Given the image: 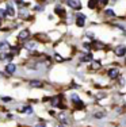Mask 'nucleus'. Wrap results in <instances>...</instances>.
Segmentation results:
<instances>
[{"mask_svg": "<svg viewBox=\"0 0 126 127\" xmlns=\"http://www.w3.org/2000/svg\"><path fill=\"white\" fill-rule=\"evenodd\" d=\"M67 4L73 10H80L82 8V1L80 0H67Z\"/></svg>", "mask_w": 126, "mask_h": 127, "instance_id": "obj_1", "label": "nucleus"}, {"mask_svg": "<svg viewBox=\"0 0 126 127\" xmlns=\"http://www.w3.org/2000/svg\"><path fill=\"white\" fill-rule=\"evenodd\" d=\"M72 101H73V104H75V107L77 108V110H82V108L84 107V104H83V101L79 99V96L77 95H72Z\"/></svg>", "mask_w": 126, "mask_h": 127, "instance_id": "obj_2", "label": "nucleus"}, {"mask_svg": "<svg viewBox=\"0 0 126 127\" xmlns=\"http://www.w3.org/2000/svg\"><path fill=\"white\" fill-rule=\"evenodd\" d=\"M114 51H115V54L118 57H124L126 54V46L125 45H119V46H117L115 49H114Z\"/></svg>", "mask_w": 126, "mask_h": 127, "instance_id": "obj_3", "label": "nucleus"}, {"mask_svg": "<svg viewBox=\"0 0 126 127\" xmlns=\"http://www.w3.org/2000/svg\"><path fill=\"white\" fill-rule=\"evenodd\" d=\"M109 77L110 78H118L119 77V70L117 68H111L109 70Z\"/></svg>", "mask_w": 126, "mask_h": 127, "instance_id": "obj_4", "label": "nucleus"}, {"mask_svg": "<svg viewBox=\"0 0 126 127\" xmlns=\"http://www.w3.org/2000/svg\"><path fill=\"white\" fill-rule=\"evenodd\" d=\"M84 22H85V15L79 14V15H77V19H76V25L79 26V27H83L84 26Z\"/></svg>", "mask_w": 126, "mask_h": 127, "instance_id": "obj_5", "label": "nucleus"}, {"mask_svg": "<svg viewBox=\"0 0 126 127\" xmlns=\"http://www.w3.org/2000/svg\"><path fill=\"white\" fill-rule=\"evenodd\" d=\"M30 37V32L29 30H23V31L19 32V39H22V41H25V39H27Z\"/></svg>", "mask_w": 126, "mask_h": 127, "instance_id": "obj_6", "label": "nucleus"}, {"mask_svg": "<svg viewBox=\"0 0 126 127\" xmlns=\"http://www.w3.org/2000/svg\"><path fill=\"white\" fill-rule=\"evenodd\" d=\"M15 70H16V66H15L14 64H8V65L5 66V72H7V73H11V74H12Z\"/></svg>", "mask_w": 126, "mask_h": 127, "instance_id": "obj_7", "label": "nucleus"}, {"mask_svg": "<svg viewBox=\"0 0 126 127\" xmlns=\"http://www.w3.org/2000/svg\"><path fill=\"white\" fill-rule=\"evenodd\" d=\"M54 12L57 15H60V16H65V10L62 7H60V5H57V7L54 8Z\"/></svg>", "mask_w": 126, "mask_h": 127, "instance_id": "obj_8", "label": "nucleus"}, {"mask_svg": "<svg viewBox=\"0 0 126 127\" xmlns=\"http://www.w3.org/2000/svg\"><path fill=\"white\" fill-rule=\"evenodd\" d=\"M42 85H43V84H42L41 81H37V80L30 81V87H33V88H41Z\"/></svg>", "mask_w": 126, "mask_h": 127, "instance_id": "obj_9", "label": "nucleus"}, {"mask_svg": "<svg viewBox=\"0 0 126 127\" xmlns=\"http://www.w3.org/2000/svg\"><path fill=\"white\" fill-rule=\"evenodd\" d=\"M19 111L23 114H33V108L30 107V105H25V107H22Z\"/></svg>", "mask_w": 126, "mask_h": 127, "instance_id": "obj_10", "label": "nucleus"}, {"mask_svg": "<svg viewBox=\"0 0 126 127\" xmlns=\"http://www.w3.org/2000/svg\"><path fill=\"white\" fill-rule=\"evenodd\" d=\"M80 60H82V62H89L92 61V56L91 54H83V57Z\"/></svg>", "mask_w": 126, "mask_h": 127, "instance_id": "obj_11", "label": "nucleus"}, {"mask_svg": "<svg viewBox=\"0 0 126 127\" xmlns=\"http://www.w3.org/2000/svg\"><path fill=\"white\" fill-rule=\"evenodd\" d=\"M60 101H61L60 96H56V97H53V99H52V104L54 105V107H60Z\"/></svg>", "mask_w": 126, "mask_h": 127, "instance_id": "obj_12", "label": "nucleus"}, {"mask_svg": "<svg viewBox=\"0 0 126 127\" xmlns=\"http://www.w3.org/2000/svg\"><path fill=\"white\" fill-rule=\"evenodd\" d=\"M25 47H26V49H29V50H34L35 47H37V43H35V42H29V43L25 45Z\"/></svg>", "mask_w": 126, "mask_h": 127, "instance_id": "obj_13", "label": "nucleus"}, {"mask_svg": "<svg viewBox=\"0 0 126 127\" xmlns=\"http://www.w3.org/2000/svg\"><path fill=\"white\" fill-rule=\"evenodd\" d=\"M7 15H11V16H14V15H15V10H14V7L11 4L7 5Z\"/></svg>", "mask_w": 126, "mask_h": 127, "instance_id": "obj_14", "label": "nucleus"}, {"mask_svg": "<svg viewBox=\"0 0 126 127\" xmlns=\"http://www.w3.org/2000/svg\"><path fill=\"white\" fill-rule=\"evenodd\" d=\"M95 7H96V0H89L88 1V8H92V10H94Z\"/></svg>", "mask_w": 126, "mask_h": 127, "instance_id": "obj_15", "label": "nucleus"}, {"mask_svg": "<svg viewBox=\"0 0 126 127\" xmlns=\"http://www.w3.org/2000/svg\"><path fill=\"white\" fill-rule=\"evenodd\" d=\"M106 15H109V16H114L115 12H114L113 10H106Z\"/></svg>", "mask_w": 126, "mask_h": 127, "instance_id": "obj_16", "label": "nucleus"}, {"mask_svg": "<svg viewBox=\"0 0 126 127\" xmlns=\"http://www.w3.org/2000/svg\"><path fill=\"white\" fill-rule=\"evenodd\" d=\"M104 115H106V112H98V114H94L95 118H103Z\"/></svg>", "mask_w": 126, "mask_h": 127, "instance_id": "obj_17", "label": "nucleus"}, {"mask_svg": "<svg viewBox=\"0 0 126 127\" xmlns=\"http://www.w3.org/2000/svg\"><path fill=\"white\" fill-rule=\"evenodd\" d=\"M1 100H3V101H5V103H8V101H11V100H12V99H11V97H8V96H4V97H1Z\"/></svg>", "mask_w": 126, "mask_h": 127, "instance_id": "obj_18", "label": "nucleus"}, {"mask_svg": "<svg viewBox=\"0 0 126 127\" xmlns=\"http://www.w3.org/2000/svg\"><path fill=\"white\" fill-rule=\"evenodd\" d=\"M5 15H7V11H4V10H0V18H4Z\"/></svg>", "mask_w": 126, "mask_h": 127, "instance_id": "obj_19", "label": "nucleus"}, {"mask_svg": "<svg viewBox=\"0 0 126 127\" xmlns=\"http://www.w3.org/2000/svg\"><path fill=\"white\" fill-rule=\"evenodd\" d=\"M98 1H99V3H102V4L104 5V4H107V3H109V0H98Z\"/></svg>", "mask_w": 126, "mask_h": 127, "instance_id": "obj_20", "label": "nucleus"}, {"mask_svg": "<svg viewBox=\"0 0 126 127\" xmlns=\"http://www.w3.org/2000/svg\"><path fill=\"white\" fill-rule=\"evenodd\" d=\"M99 66H100V64H99V62H94V68L95 69H98Z\"/></svg>", "mask_w": 126, "mask_h": 127, "instance_id": "obj_21", "label": "nucleus"}, {"mask_svg": "<svg viewBox=\"0 0 126 127\" xmlns=\"http://www.w3.org/2000/svg\"><path fill=\"white\" fill-rule=\"evenodd\" d=\"M37 127H46L45 125H37Z\"/></svg>", "mask_w": 126, "mask_h": 127, "instance_id": "obj_22", "label": "nucleus"}, {"mask_svg": "<svg viewBox=\"0 0 126 127\" xmlns=\"http://www.w3.org/2000/svg\"><path fill=\"white\" fill-rule=\"evenodd\" d=\"M60 127H65V125H60Z\"/></svg>", "mask_w": 126, "mask_h": 127, "instance_id": "obj_23", "label": "nucleus"}, {"mask_svg": "<svg viewBox=\"0 0 126 127\" xmlns=\"http://www.w3.org/2000/svg\"><path fill=\"white\" fill-rule=\"evenodd\" d=\"M124 32H125V35H126V29H125V30H124Z\"/></svg>", "mask_w": 126, "mask_h": 127, "instance_id": "obj_24", "label": "nucleus"}, {"mask_svg": "<svg viewBox=\"0 0 126 127\" xmlns=\"http://www.w3.org/2000/svg\"><path fill=\"white\" fill-rule=\"evenodd\" d=\"M0 27H1V23H0Z\"/></svg>", "mask_w": 126, "mask_h": 127, "instance_id": "obj_25", "label": "nucleus"}]
</instances>
